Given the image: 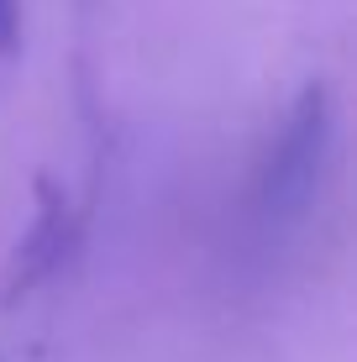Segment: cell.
<instances>
[{
    "instance_id": "obj_1",
    "label": "cell",
    "mask_w": 357,
    "mask_h": 362,
    "mask_svg": "<svg viewBox=\"0 0 357 362\" xmlns=\"http://www.w3.org/2000/svg\"><path fill=\"white\" fill-rule=\"evenodd\" d=\"M321 147H326V95L310 90V95H305V105L294 110V127L279 136L274 163H268V173H263L268 199H279V205L305 199L310 173H315V163H321Z\"/></svg>"
},
{
    "instance_id": "obj_2",
    "label": "cell",
    "mask_w": 357,
    "mask_h": 362,
    "mask_svg": "<svg viewBox=\"0 0 357 362\" xmlns=\"http://www.w3.org/2000/svg\"><path fill=\"white\" fill-rule=\"evenodd\" d=\"M16 42V0H0V53Z\"/></svg>"
}]
</instances>
